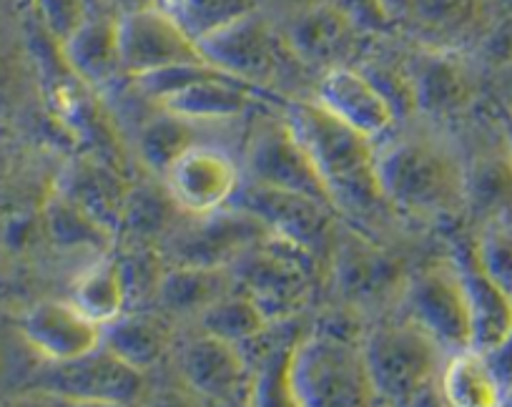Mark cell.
Instances as JSON below:
<instances>
[{"label": "cell", "instance_id": "3957f363", "mask_svg": "<svg viewBox=\"0 0 512 407\" xmlns=\"http://www.w3.org/2000/svg\"><path fill=\"white\" fill-rule=\"evenodd\" d=\"M362 357L374 400L392 405L420 402L440 387L445 367V350L407 320L374 327L362 340Z\"/></svg>", "mask_w": 512, "mask_h": 407}, {"label": "cell", "instance_id": "e0dca14e", "mask_svg": "<svg viewBox=\"0 0 512 407\" xmlns=\"http://www.w3.org/2000/svg\"><path fill=\"white\" fill-rule=\"evenodd\" d=\"M181 375L186 385L214 402H249L251 367L234 342L201 335L181 350Z\"/></svg>", "mask_w": 512, "mask_h": 407}, {"label": "cell", "instance_id": "52a82bcc", "mask_svg": "<svg viewBox=\"0 0 512 407\" xmlns=\"http://www.w3.org/2000/svg\"><path fill=\"white\" fill-rule=\"evenodd\" d=\"M405 320L430 335L445 352L472 347L470 312L457 267H435L410 279L402 294Z\"/></svg>", "mask_w": 512, "mask_h": 407}, {"label": "cell", "instance_id": "7c38bea8", "mask_svg": "<svg viewBox=\"0 0 512 407\" xmlns=\"http://www.w3.org/2000/svg\"><path fill=\"white\" fill-rule=\"evenodd\" d=\"M161 176L176 209L191 217L226 207L241 184L234 159L206 144H191Z\"/></svg>", "mask_w": 512, "mask_h": 407}, {"label": "cell", "instance_id": "74e56055", "mask_svg": "<svg viewBox=\"0 0 512 407\" xmlns=\"http://www.w3.org/2000/svg\"><path fill=\"white\" fill-rule=\"evenodd\" d=\"M505 141H507V151L512 156V111L505 116Z\"/></svg>", "mask_w": 512, "mask_h": 407}, {"label": "cell", "instance_id": "f35d334b", "mask_svg": "<svg viewBox=\"0 0 512 407\" xmlns=\"http://www.w3.org/2000/svg\"><path fill=\"white\" fill-rule=\"evenodd\" d=\"M495 3H497V6H500V8H505L507 13H512V0H495Z\"/></svg>", "mask_w": 512, "mask_h": 407}, {"label": "cell", "instance_id": "d4e9b609", "mask_svg": "<svg viewBox=\"0 0 512 407\" xmlns=\"http://www.w3.org/2000/svg\"><path fill=\"white\" fill-rule=\"evenodd\" d=\"M465 199L490 227H512V156H487L465 176Z\"/></svg>", "mask_w": 512, "mask_h": 407}, {"label": "cell", "instance_id": "1f68e13d", "mask_svg": "<svg viewBox=\"0 0 512 407\" xmlns=\"http://www.w3.org/2000/svg\"><path fill=\"white\" fill-rule=\"evenodd\" d=\"M46 227L48 234L58 244H66V247H83V244L98 247V244H103L111 237L96 222H91L81 209L73 207L66 196L58 194V191L46 204Z\"/></svg>", "mask_w": 512, "mask_h": 407}, {"label": "cell", "instance_id": "ba28073f", "mask_svg": "<svg viewBox=\"0 0 512 407\" xmlns=\"http://www.w3.org/2000/svg\"><path fill=\"white\" fill-rule=\"evenodd\" d=\"M118 56L128 76H146L179 63L204 61L199 43L159 6L116 16Z\"/></svg>", "mask_w": 512, "mask_h": 407}, {"label": "cell", "instance_id": "ac0fdd59", "mask_svg": "<svg viewBox=\"0 0 512 407\" xmlns=\"http://www.w3.org/2000/svg\"><path fill=\"white\" fill-rule=\"evenodd\" d=\"M56 191L66 196L73 207L81 209L106 234L113 237L116 232H121L131 191L116 171L98 161H78L63 174Z\"/></svg>", "mask_w": 512, "mask_h": 407}, {"label": "cell", "instance_id": "8fae6325", "mask_svg": "<svg viewBox=\"0 0 512 407\" xmlns=\"http://www.w3.org/2000/svg\"><path fill=\"white\" fill-rule=\"evenodd\" d=\"M199 51L206 63L256 88L277 76L284 61L282 41L256 11L206 36Z\"/></svg>", "mask_w": 512, "mask_h": 407}, {"label": "cell", "instance_id": "d590c367", "mask_svg": "<svg viewBox=\"0 0 512 407\" xmlns=\"http://www.w3.org/2000/svg\"><path fill=\"white\" fill-rule=\"evenodd\" d=\"M485 357L487 362H490L492 372H495L502 397H512V332L500 342V345L492 347L490 352H485Z\"/></svg>", "mask_w": 512, "mask_h": 407}, {"label": "cell", "instance_id": "2e32d148", "mask_svg": "<svg viewBox=\"0 0 512 407\" xmlns=\"http://www.w3.org/2000/svg\"><path fill=\"white\" fill-rule=\"evenodd\" d=\"M21 335L46 362H68L103 347V327L71 299H46L23 315Z\"/></svg>", "mask_w": 512, "mask_h": 407}, {"label": "cell", "instance_id": "e575fe53", "mask_svg": "<svg viewBox=\"0 0 512 407\" xmlns=\"http://www.w3.org/2000/svg\"><path fill=\"white\" fill-rule=\"evenodd\" d=\"M38 13L58 43L66 41L88 16H91V0H36Z\"/></svg>", "mask_w": 512, "mask_h": 407}, {"label": "cell", "instance_id": "83f0119b", "mask_svg": "<svg viewBox=\"0 0 512 407\" xmlns=\"http://www.w3.org/2000/svg\"><path fill=\"white\" fill-rule=\"evenodd\" d=\"M269 325H272V320L264 315L262 307L239 287L226 289L219 299H214L201 312V327H204L206 335L221 337V340L234 342V345L254 340Z\"/></svg>", "mask_w": 512, "mask_h": 407}, {"label": "cell", "instance_id": "44dd1931", "mask_svg": "<svg viewBox=\"0 0 512 407\" xmlns=\"http://www.w3.org/2000/svg\"><path fill=\"white\" fill-rule=\"evenodd\" d=\"M61 51L71 71L91 86H101L123 73L121 56H118L116 18L88 16L61 43Z\"/></svg>", "mask_w": 512, "mask_h": 407}, {"label": "cell", "instance_id": "9a60e30c", "mask_svg": "<svg viewBox=\"0 0 512 407\" xmlns=\"http://www.w3.org/2000/svg\"><path fill=\"white\" fill-rule=\"evenodd\" d=\"M196 224L179 234L174 244V262L189 267H231L251 244L267 237V229L234 207H221L194 217Z\"/></svg>", "mask_w": 512, "mask_h": 407}, {"label": "cell", "instance_id": "277c9868", "mask_svg": "<svg viewBox=\"0 0 512 407\" xmlns=\"http://www.w3.org/2000/svg\"><path fill=\"white\" fill-rule=\"evenodd\" d=\"M377 184L400 212L432 217L465 199V176L455 161L425 141H395L377 149Z\"/></svg>", "mask_w": 512, "mask_h": 407}, {"label": "cell", "instance_id": "603a6c76", "mask_svg": "<svg viewBox=\"0 0 512 407\" xmlns=\"http://www.w3.org/2000/svg\"><path fill=\"white\" fill-rule=\"evenodd\" d=\"M354 18L334 6H317L302 13L289 33V48L304 61L337 66V58L352 46Z\"/></svg>", "mask_w": 512, "mask_h": 407}, {"label": "cell", "instance_id": "f1b7e54d", "mask_svg": "<svg viewBox=\"0 0 512 407\" xmlns=\"http://www.w3.org/2000/svg\"><path fill=\"white\" fill-rule=\"evenodd\" d=\"M196 43L256 11V0H156Z\"/></svg>", "mask_w": 512, "mask_h": 407}, {"label": "cell", "instance_id": "5bb4252c", "mask_svg": "<svg viewBox=\"0 0 512 407\" xmlns=\"http://www.w3.org/2000/svg\"><path fill=\"white\" fill-rule=\"evenodd\" d=\"M324 111L337 116L354 131L372 139H382L392 124L397 121L395 109L387 101L377 83L364 71L352 66H329L317 86V98H314Z\"/></svg>", "mask_w": 512, "mask_h": 407}, {"label": "cell", "instance_id": "484cf974", "mask_svg": "<svg viewBox=\"0 0 512 407\" xmlns=\"http://www.w3.org/2000/svg\"><path fill=\"white\" fill-rule=\"evenodd\" d=\"M71 302L98 325H108L126 312L128 282L116 259H101L91 264L73 284Z\"/></svg>", "mask_w": 512, "mask_h": 407}, {"label": "cell", "instance_id": "cb8c5ba5", "mask_svg": "<svg viewBox=\"0 0 512 407\" xmlns=\"http://www.w3.org/2000/svg\"><path fill=\"white\" fill-rule=\"evenodd\" d=\"M440 395L455 407H495L502 402V390L487 362L485 352L475 347L452 352L440 372Z\"/></svg>", "mask_w": 512, "mask_h": 407}, {"label": "cell", "instance_id": "836d02e7", "mask_svg": "<svg viewBox=\"0 0 512 407\" xmlns=\"http://www.w3.org/2000/svg\"><path fill=\"white\" fill-rule=\"evenodd\" d=\"M339 279H342L349 294L367 292V289H377L379 292L382 284L387 282V264L377 259V254H357L347 249Z\"/></svg>", "mask_w": 512, "mask_h": 407}, {"label": "cell", "instance_id": "5b68a950", "mask_svg": "<svg viewBox=\"0 0 512 407\" xmlns=\"http://www.w3.org/2000/svg\"><path fill=\"white\" fill-rule=\"evenodd\" d=\"M136 83L154 98L161 111H169L191 124L236 119L259 96L256 86L239 81L206 61L161 68L139 76Z\"/></svg>", "mask_w": 512, "mask_h": 407}, {"label": "cell", "instance_id": "7a4b0ae2", "mask_svg": "<svg viewBox=\"0 0 512 407\" xmlns=\"http://www.w3.org/2000/svg\"><path fill=\"white\" fill-rule=\"evenodd\" d=\"M289 385L294 405L354 407L374 402L364 370L362 340L337 327L304 335L297 340L289 362Z\"/></svg>", "mask_w": 512, "mask_h": 407}, {"label": "cell", "instance_id": "8d00e7d4", "mask_svg": "<svg viewBox=\"0 0 512 407\" xmlns=\"http://www.w3.org/2000/svg\"><path fill=\"white\" fill-rule=\"evenodd\" d=\"M111 6L116 8V13H131V11H141V8L156 6V0H111Z\"/></svg>", "mask_w": 512, "mask_h": 407}, {"label": "cell", "instance_id": "4fadbf2b", "mask_svg": "<svg viewBox=\"0 0 512 407\" xmlns=\"http://www.w3.org/2000/svg\"><path fill=\"white\" fill-rule=\"evenodd\" d=\"M246 174L249 181L274 189L297 191V194L312 196L322 204H332L327 186L319 179L312 159L302 149L292 131L282 124L267 126L251 139L249 151H246Z\"/></svg>", "mask_w": 512, "mask_h": 407}, {"label": "cell", "instance_id": "4dcf8cb0", "mask_svg": "<svg viewBox=\"0 0 512 407\" xmlns=\"http://www.w3.org/2000/svg\"><path fill=\"white\" fill-rule=\"evenodd\" d=\"M191 144V121L179 119V116L161 111V116L151 119L149 124L141 129L139 149L141 159L151 166L154 171L164 174L179 154H184Z\"/></svg>", "mask_w": 512, "mask_h": 407}, {"label": "cell", "instance_id": "4316f807", "mask_svg": "<svg viewBox=\"0 0 512 407\" xmlns=\"http://www.w3.org/2000/svg\"><path fill=\"white\" fill-rule=\"evenodd\" d=\"M234 287L226 267H189L176 264L156 284L161 304L171 312H204L226 289Z\"/></svg>", "mask_w": 512, "mask_h": 407}, {"label": "cell", "instance_id": "d6986e66", "mask_svg": "<svg viewBox=\"0 0 512 407\" xmlns=\"http://www.w3.org/2000/svg\"><path fill=\"white\" fill-rule=\"evenodd\" d=\"M384 21L400 23L432 43L467 38L485 16V0H379Z\"/></svg>", "mask_w": 512, "mask_h": 407}, {"label": "cell", "instance_id": "f546056e", "mask_svg": "<svg viewBox=\"0 0 512 407\" xmlns=\"http://www.w3.org/2000/svg\"><path fill=\"white\" fill-rule=\"evenodd\" d=\"M412 86H415V106L437 111V114L462 109L470 98V86H467L465 76L445 58H430L420 68Z\"/></svg>", "mask_w": 512, "mask_h": 407}, {"label": "cell", "instance_id": "ffe728a7", "mask_svg": "<svg viewBox=\"0 0 512 407\" xmlns=\"http://www.w3.org/2000/svg\"><path fill=\"white\" fill-rule=\"evenodd\" d=\"M457 272L465 287L472 347L490 352L512 332V294L502 289L490 274H485L472 252L460 259Z\"/></svg>", "mask_w": 512, "mask_h": 407}, {"label": "cell", "instance_id": "6da1fadb", "mask_svg": "<svg viewBox=\"0 0 512 407\" xmlns=\"http://www.w3.org/2000/svg\"><path fill=\"white\" fill-rule=\"evenodd\" d=\"M282 121L312 159L334 209L362 212L387 204L377 184V144L372 139L324 111L317 101L287 104Z\"/></svg>", "mask_w": 512, "mask_h": 407}, {"label": "cell", "instance_id": "7402d4cb", "mask_svg": "<svg viewBox=\"0 0 512 407\" xmlns=\"http://www.w3.org/2000/svg\"><path fill=\"white\" fill-rule=\"evenodd\" d=\"M169 327L161 317L146 312H123L103 325V347L134 370L146 372L169 350Z\"/></svg>", "mask_w": 512, "mask_h": 407}, {"label": "cell", "instance_id": "d6a6232c", "mask_svg": "<svg viewBox=\"0 0 512 407\" xmlns=\"http://www.w3.org/2000/svg\"><path fill=\"white\" fill-rule=\"evenodd\" d=\"M477 264L512 294V227H490L472 247Z\"/></svg>", "mask_w": 512, "mask_h": 407}, {"label": "cell", "instance_id": "30bf717a", "mask_svg": "<svg viewBox=\"0 0 512 407\" xmlns=\"http://www.w3.org/2000/svg\"><path fill=\"white\" fill-rule=\"evenodd\" d=\"M43 387L53 395L96 405H128L144 390V372L128 367L106 347L78 360L48 362Z\"/></svg>", "mask_w": 512, "mask_h": 407}, {"label": "cell", "instance_id": "8992f818", "mask_svg": "<svg viewBox=\"0 0 512 407\" xmlns=\"http://www.w3.org/2000/svg\"><path fill=\"white\" fill-rule=\"evenodd\" d=\"M309 257V249L267 234L231 264V282L254 297L272 322L294 320L312 287Z\"/></svg>", "mask_w": 512, "mask_h": 407}, {"label": "cell", "instance_id": "9c48e42d", "mask_svg": "<svg viewBox=\"0 0 512 407\" xmlns=\"http://www.w3.org/2000/svg\"><path fill=\"white\" fill-rule=\"evenodd\" d=\"M229 207L254 217L272 237L287 239L309 252L327 237L334 212V207L312 196L254 184L249 179L241 181L239 189L231 196Z\"/></svg>", "mask_w": 512, "mask_h": 407}]
</instances>
